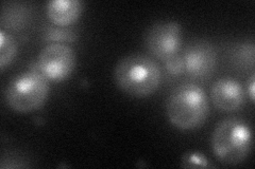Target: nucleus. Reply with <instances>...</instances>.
<instances>
[{
    "instance_id": "obj_1",
    "label": "nucleus",
    "mask_w": 255,
    "mask_h": 169,
    "mask_svg": "<svg viewBox=\"0 0 255 169\" xmlns=\"http://www.w3.org/2000/svg\"><path fill=\"white\" fill-rule=\"evenodd\" d=\"M166 114L170 123L180 130L198 129L210 114V103L205 91L193 83L180 85L167 99Z\"/></svg>"
},
{
    "instance_id": "obj_2",
    "label": "nucleus",
    "mask_w": 255,
    "mask_h": 169,
    "mask_svg": "<svg viewBox=\"0 0 255 169\" xmlns=\"http://www.w3.org/2000/svg\"><path fill=\"white\" fill-rule=\"evenodd\" d=\"M115 83L119 89L134 98H147L161 84V69L151 57L130 54L119 59L114 70Z\"/></svg>"
},
{
    "instance_id": "obj_3",
    "label": "nucleus",
    "mask_w": 255,
    "mask_h": 169,
    "mask_svg": "<svg viewBox=\"0 0 255 169\" xmlns=\"http://www.w3.org/2000/svg\"><path fill=\"white\" fill-rule=\"evenodd\" d=\"M253 143L250 126L237 117L219 122L212 133V150L221 163L237 165L249 156Z\"/></svg>"
},
{
    "instance_id": "obj_4",
    "label": "nucleus",
    "mask_w": 255,
    "mask_h": 169,
    "mask_svg": "<svg viewBox=\"0 0 255 169\" xmlns=\"http://www.w3.org/2000/svg\"><path fill=\"white\" fill-rule=\"evenodd\" d=\"M49 94L48 80L34 65L12 79L5 91L7 105L16 112L29 113L44 106Z\"/></svg>"
},
{
    "instance_id": "obj_5",
    "label": "nucleus",
    "mask_w": 255,
    "mask_h": 169,
    "mask_svg": "<svg viewBox=\"0 0 255 169\" xmlns=\"http://www.w3.org/2000/svg\"><path fill=\"white\" fill-rule=\"evenodd\" d=\"M35 65L49 82H63L73 73L76 55L70 46L52 43L39 52Z\"/></svg>"
},
{
    "instance_id": "obj_6",
    "label": "nucleus",
    "mask_w": 255,
    "mask_h": 169,
    "mask_svg": "<svg viewBox=\"0 0 255 169\" xmlns=\"http://www.w3.org/2000/svg\"><path fill=\"white\" fill-rule=\"evenodd\" d=\"M182 40V27L173 20L158 21L151 26L145 34L147 50L163 61L179 54Z\"/></svg>"
},
{
    "instance_id": "obj_7",
    "label": "nucleus",
    "mask_w": 255,
    "mask_h": 169,
    "mask_svg": "<svg viewBox=\"0 0 255 169\" xmlns=\"http://www.w3.org/2000/svg\"><path fill=\"white\" fill-rule=\"evenodd\" d=\"M186 73L196 79L210 78L217 66V52L206 40L190 43L181 55Z\"/></svg>"
},
{
    "instance_id": "obj_8",
    "label": "nucleus",
    "mask_w": 255,
    "mask_h": 169,
    "mask_svg": "<svg viewBox=\"0 0 255 169\" xmlns=\"http://www.w3.org/2000/svg\"><path fill=\"white\" fill-rule=\"evenodd\" d=\"M211 96L214 106L225 112L239 110L246 100V93L241 83L229 77L220 78L214 83Z\"/></svg>"
},
{
    "instance_id": "obj_9",
    "label": "nucleus",
    "mask_w": 255,
    "mask_h": 169,
    "mask_svg": "<svg viewBox=\"0 0 255 169\" xmlns=\"http://www.w3.org/2000/svg\"><path fill=\"white\" fill-rule=\"evenodd\" d=\"M83 10L80 0H50L47 2L46 13L55 26L67 27L78 20Z\"/></svg>"
},
{
    "instance_id": "obj_10",
    "label": "nucleus",
    "mask_w": 255,
    "mask_h": 169,
    "mask_svg": "<svg viewBox=\"0 0 255 169\" xmlns=\"http://www.w3.org/2000/svg\"><path fill=\"white\" fill-rule=\"evenodd\" d=\"M16 54V43L14 38L3 30L0 31V70L3 71L13 60Z\"/></svg>"
},
{
    "instance_id": "obj_11",
    "label": "nucleus",
    "mask_w": 255,
    "mask_h": 169,
    "mask_svg": "<svg viewBox=\"0 0 255 169\" xmlns=\"http://www.w3.org/2000/svg\"><path fill=\"white\" fill-rule=\"evenodd\" d=\"M46 40L52 43L64 44V42H73L76 38V33L66 27H51L46 31Z\"/></svg>"
},
{
    "instance_id": "obj_12",
    "label": "nucleus",
    "mask_w": 255,
    "mask_h": 169,
    "mask_svg": "<svg viewBox=\"0 0 255 169\" xmlns=\"http://www.w3.org/2000/svg\"><path fill=\"white\" fill-rule=\"evenodd\" d=\"M234 59L237 61L239 66L244 67H253L254 63V45L250 44H243L237 47L234 53Z\"/></svg>"
},
{
    "instance_id": "obj_13",
    "label": "nucleus",
    "mask_w": 255,
    "mask_h": 169,
    "mask_svg": "<svg viewBox=\"0 0 255 169\" xmlns=\"http://www.w3.org/2000/svg\"><path fill=\"white\" fill-rule=\"evenodd\" d=\"M164 65L167 72L171 75H179V74H182L183 72H185L184 62H183L182 56L179 54L174 55L172 57L165 60Z\"/></svg>"
},
{
    "instance_id": "obj_14",
    "label": "nucleus",
    "mask_w": 255,
    "mask_h": 169,
    "mask_svg": "<svg viewBox=\"0 0 255 169\" xmlns=\"http://www.w3.org/2000/svg\"><path fill=\"white\" fill-rule=\"evenodd\" d=\"M183 166L188 167H210L211 165L206 159L199 154L186 155L183 159Z\"/></svg>"
},
{
    "instance_id": "obj_15",
    "label": "nucleus",
    "mask_w": 255,
    "mask_h": 169,
    "mask_svg": "<svg viewBox=\"0 0 255 169\" xmlns=\"http://www.w3.org/2000/svg\"><path fill=\"white\" fill-rule=\"evenodd\" d=\"M248 93H249L251 102H254V99H255V76H254V73L251 75V78H250Z\"/></svg>"
}]
</instances>
